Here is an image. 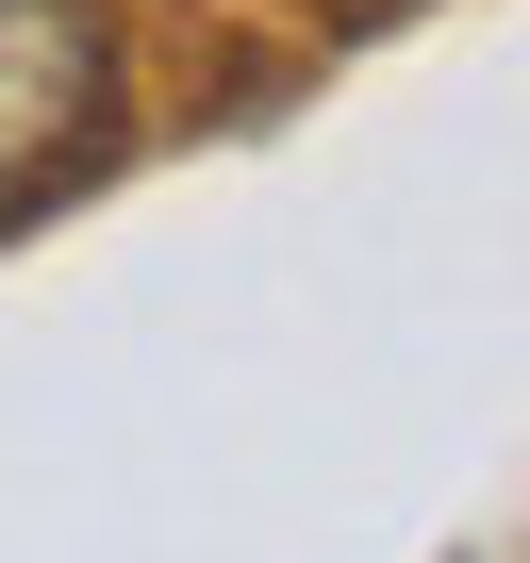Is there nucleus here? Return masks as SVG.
Wrapping results in <instances>:
<instances>
[{"label":"nucleus","mask_w":530,"mask_h":563,"mask_svg":"<svg viewBox=\"0 0 530 563\" xmlns=\"http://www.w3.org/2000/svg\"><path fill=\"white\" fill-rule=\"evenodd\" d=\"M117 117V34L100 0H0V216L34 183H67Z\"/></svg>","instance_id":"obj_1"}]
</instances>
